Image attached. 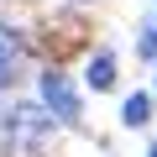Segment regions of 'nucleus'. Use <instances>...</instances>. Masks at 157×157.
Listing matches in <instances>:
<instances>
[{"instance_id": "f257e3e1", "label": "nucleus", "mask_w": 157, "mask_h": 157, "mask_svg": "<svg viewBox=\"0 0 157 157\" xmlns=\"http://www.w3.org/2000/svg\"><path fill=\"white\" fill-rule=\"evenodd\" d=\"M47 131H52V115H47V110H37V105H21V110H11L6 141H11V152H32V147H42V141H47Z\"/></svg>"}, {"instance_id": "f03ea898", "label": "nucleus", "mask_w": 157, "mask_h": 157, "mask_svg": "<svg viewBox=\"0 0 157 157\" xmlns=\"http://www.w3.org/2000/svg\"><path fill=\"white\" fill-rule=\"evenodd\" d=\"M42 105H47L52 121H73V115H78V89L68 84L63 73L47 68V73H42Z\"/></svg>"}, {"instance_id": "7ed1b4c3", "label": "nucleus", "mask_w": 157, "mask_h": 157, "mask_svg": "<svg viewBox=\"0 0 157 157\" xmlns=\"http://www.w3.org/2000/svg\"><path fill=\"white\" fill-rule=\"evenodd\" d=\"M89 84L94 89H110L115 84V52H94L89 58Z\"/></svg>"}, {"instance_id": "20e7f679", "label": "nucleus", "mask_w": 157, "mask_h": 157, "mask_svg": "<svg viewBox=\"0 0 157 157\" xmlns=\"http://www.w3.org/2000/svg\"><path fill=\"white\" fill-rule=\"evenodd\" d=\"M147 115H152V94H131V100L121 105V121H126V126H147Z\"/></svg>"}, {"instance_id": "39448f33", "label": "nucleus", "mask_w": 157, "mask_h": 157, "mask_svg": "<svg viewBox=\"0 0 157 157\" xmlns=\"http://www.w3.org/2000/svg\"><path fill=\"white\" fill-rule=\"evenodd\" d=\"M16 52H21V42H16V32L11 26H0V84L11 78V63H16Z\"/></svg>"}, {"instance_id": "423d86ee", "label": "nucleus", "mask_w": 157, "mask_h": 157, "mask_svg": "<svg viewBox=\"0 0 157 157\" xmlns=\"http://www.w3.org/2000/svg\"><path fill=\"white\" fill-rule=\"evenodd\" d=\"M147 157H157V141H152V152H147Z\"/></svg>"}]
</instances>
